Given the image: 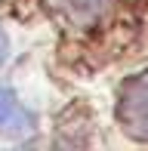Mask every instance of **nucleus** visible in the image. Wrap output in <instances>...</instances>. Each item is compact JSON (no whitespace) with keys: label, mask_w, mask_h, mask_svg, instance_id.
Wrapping results in <instances>:
<instances>
[{"label":"nucleus","mask_w":148,"mask_h":151,"mask_svg":"<svg viewBox=\"0 0 148 151\" xmlns=\"http://www.w3.org/2000/svg\"><path fill=\"white\" fill-rule=\"evenodd\" d=\"M6 59V37H3V31H0V62Z\"/></svg>","instance_id":"4"},{"label":"nucleus","mask_w":148,"mask_h":151,"mask_svg":"<svg viewBox=\"0 0 148 151\" xmlns=\"http://www.w3.org/2000/svg\"><path fill=\"white\" fill-rule=\"evenodd\" d=\"M50 6L62 19H68L71 25L86 28V25H93V22H99V19L108 16L114 0H50Z\"/></svg>","instance_id":"2"},{"label":"nucleus","mask_w":148,"mask_h":151,"mask_svg":"<svg viewBox=\"0 0 148 151\" xmlns=\"http://www.w3.org/2000/svg\"><path fill=\"white\" fill-rule=\"evenodd\" d=\"M117 117L130 136L148 139V71L124 83L117 102Z\"/></svg>","instance_id":"1"},{"label":"nucleus","mask_w":148,"mask_h":151,"mask_svg":"<svg viewBox=\"0 0 148 151\" xmlns=\"http://www.w3.org/2000/svg\"><path fill=\"white\" fill-rule=\"evenodd\" d=\"M31 127H34V117L16 102V96L6 86H0V129L9 133V136H22Z\"/></svg>","instance_id":"3"}]
</instances>
